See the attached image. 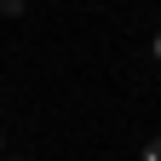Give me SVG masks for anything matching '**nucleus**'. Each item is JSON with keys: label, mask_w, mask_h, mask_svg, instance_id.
I'll return each mask as SVG.
<instances>
[{"label": "nucleus", "mask_w": 161, "mask_h": 161, "mask_svg": "<svg viewBox=\"0 0 161 161\" xmlns=\"http://www.w3.org/2000/svg\"><path fill=\"white\" fill-rule=\"evenodd\" d=\"M144 161H161V138H150V150H144Z\"/></svg>", "instance_id": "nucleus-1"}, {"label": "nucleus", "mask_w": 161, "mask_h": 161, "mask_svg": "<svg viewBox=\"0 0 161 161\" xmlns=\"http://www.w3.org/2000/svg\"><path fill=\"white\" fill-rule=\"evenodd\" d=\"M155 58H161V35H155Z\"/></svg>", "instance_id": "nucleus-2"}]
</instances>
